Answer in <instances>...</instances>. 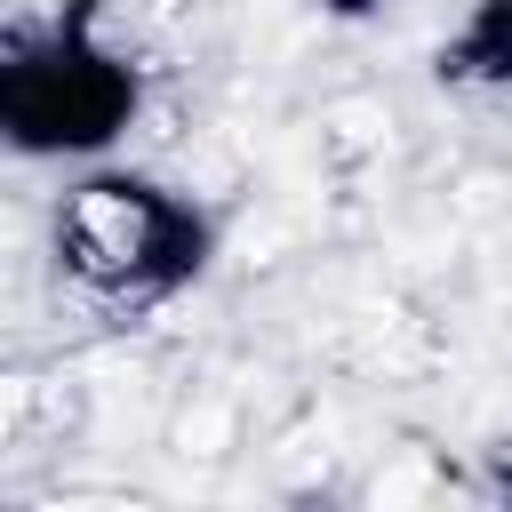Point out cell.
<instances>
[{
	"label": "cell",
	"mask_w": 512,
	"mask_h": 512,
	"mask_svg": "<svg viewBox=\"0 0 512 512\" xmlns=\"http://www.w3.org/2000/svg\"><path fill=\"white\" fill-rule=\"evenodd\" d=\"M136 112V64L120 48H104L80 16L48 24V32H16L8 64H0V120L8 144L32 160H88L104 152Z\"/></svg>",
	"instance_id": "obj_2"
},
{
	"label": "cell",
	"mask_w": 512,
	"mask_h": 512,
	"mask_svg": "<svg viewBox=\"0 0 512 512\" xmlns=\"http://www.w3.org/2000/svg\"><path fill=\"white\" fill-rule=\"evenodd\" d=\"M56 272L104 312H152L208 264V216L136 168H88L48 216Z\"/></svg>",
	"instance_id": "obj_1"
}]
</instances>
